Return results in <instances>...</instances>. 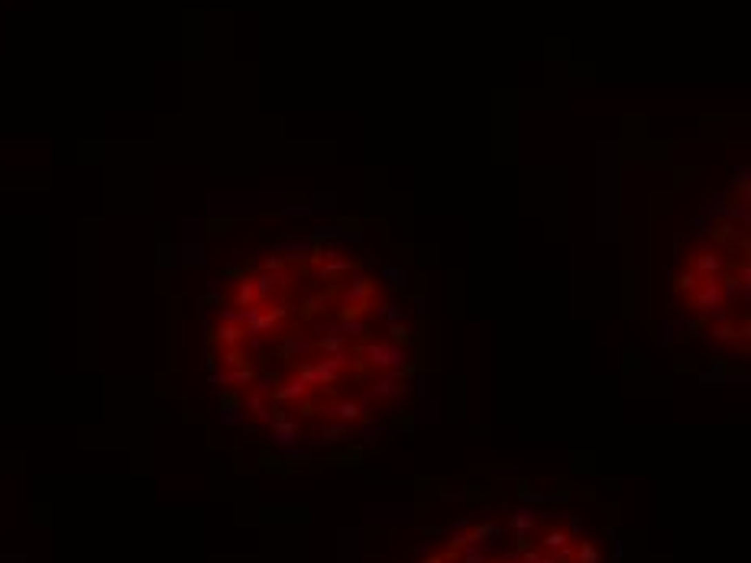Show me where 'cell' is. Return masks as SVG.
<instances>
[{
	"label": "cell",
	"mask_w": 751,
	"mask_h": 563,
	"mask_svg": "<svg viewBox=\"0 0 751 563\" xmlns=\"http://www.w3.org/2000/svg\"><path fill=\"white\" fill-rule=\"evenodd\" d=\"M541 547L548 553H561V551H570L573 547V538L563 528H548V531L541 534Z\"/></svg>",
	"instance_id": "15"
},
{
	"label": "cell",
	"mask_w": 751,
	"mask_h": 563,
	"mask_svg": "<svg viewBox=\"0 0 751 563\" xmlns=\"http://www.w3.org/2000/svg\"><path fill=\"white\" fill-rule=\"evenodd\" d=\"M534 515H531L528 509H521V511H515L512 518H508V528L515 531V538H519V547H528V538H531V531H534Z\"/></svg>",
	"instance_id": "12"
},
{
	"label": "cell",
	"mask_w": 751,
	"mask_h": 563,
	"mask_svg": "<svg viewBox=\"0 0 751 563\" xmlns=\"http://www.w3.org/2000/svg\"><path fill=\"white\" fill-rule=\"evenodd\" d=\"M360 353L366 356V360L372 362V366H379V369H402L405 362V347H399V343H392V340H366V343H360Z\"/></svg>",
	"instance_id": "2"
},
{
	"label": "cell",
	"mask_w": 751,
	"mask_h": 563,
	"mask_svg": "<svg viewBox=\"0 0 751 563\" xmlns=\"http://www.w3.org/2000/svg\"><path fill=\"white\" fill-rule=\"evenodd\" d=\"M372 298H376V282L370 276H353L343 285V301H347V308H357V311H366L372 308Z\"/></svg>",
	"instance_id": "5"
},
{
	"label": "cell",
	"mask_w": 751,
	"mask_h": 563,
	"mask_svg": "<svg viewBox=\"0 0 751 563\" xmlns=\"http://www.w3.org/2000/svg\"><path fill=\"white\" fill-rule=\"evenodd\" d=\"M223 362L237 369V366H246V362H250V356L243 353V347H230V350L223 353Z\"/></svg>",
	"instance_id": "22"
},
{
	"label": "cell",
	"mask_w": 751,
	"mask_h": 563,
	"mask_svg": "<svg viewBox=\"0 0 751 563\" xmlns=\"http://www.w3.org/2000/svg\"><path fill=\"white\" fill-rule=\"evenodd\" d=\"M709 334H712V340H719V343H739L748 337V327L739 330L735 320H725V324H709Z\"/></svg>",
	"instance_id": "14"
},
{
	"label": "cell",
	"mask_w": 751,
	"mask_h": 563,
	"mask_svg": "<svg viewBox=\"0 0 751 563\" xmlns=\"http://www.w3.org/2000/svg\"><path fill=\"white\" fill-rule=\"evenodd\" d=\"M272 437H275V440H282V444H288V440H298V437H301V431H298L295 421L279 418V421H272Z\"/></svg>",
	"instance_id": "18"
},
{
	"label": "cell",
	"mask_w": 751,
	"mask_h": 563,
	"mask_svg": "<svg viewBox=\"0 0 751 563\" xmlns=\"http://www.w3.org/2000/svg\"><path fill=\"white\" fill-rule=\"evenodd\" d=\"M214 343L223 347V350H230V347H243L246 343V327L243 324H217V330H214Z\"/></svg>",
	"instance_id": "10"
},
{
	"label": "cell",
	"mask_w": 751,
	"mask_h": 563,
	"mask_svg": "<svg viewBox=\"0 0 751 563\" xmlns=\"http://www.w3.org/2000/svg\"><path fill=\"white\" fill-rule=\"evenodd\" d=\"M330 308H334V295L314 291V295H305V301H301V318H324Z\"/></svg>",
	"instance_id": "13"
},
{
	"label": "cell",
	"mask_w": 751,
	"mask_h": 563,
	"mask_svg": "<svg viewBox=\"0 0 751 563\" xmlns=\"http://www.w3.org/2000/svg\"><path fill=\"white\" fill-rule=\"evenodd\" d=\"M583 531H586V524H583V518H577V515H573V518H570V531H567V534H570V538H580Z\"/></svg>",
	"instance_id": "26"
},
{
	"label": "cell",
	"mask_w": 751,
	"mask_h": 563,
	"mask_svg": "<svg viewBox=\"0 0 751 563\" xmlns=\"http://www.w3.org/2000/svg\"><path fill=\"white\" fill-rule=\"evenodd\" d=\"M460 563H466V560H460Z\"/></svg>",
	"instance_id": "28"
},
{
	"label": "cell",
	"mask_w": 751,
	"mask_h": 563,
	"mask_svg": "<svg viewBox=\"0 0 751 563\" xmlns=\"http://www.w3.org/2000/svg\"><path fill=\"white\" fill-rule=\"evenodd\" d=\"M347 337L337 330V324H324L321 327V337H314V350H321L324 356H343L347 353Z\"/></svg>",
	"instance_id": "7"
},
{
	"label": "cell",
	"mask_w": 751,
	"mask_h": 563,
	"mask_svg": "<svg viewBox=\"0 0 751 563\" xmlns=\"http://www.w3.org/2000/svg\"><path fill=\"white\" fill-rule=\"evenodd\" d=\"M697 285H699V278L693 276V272H680V276H677V291H687V295H690Z\"/></svg>",
	"instance_id": "23"
},
{
	"label": "cell",
	"mask_w": 751,
	"mask_h": 563,
	"mask_svg": "<svg viewBox=\"0 0 751 563\" xmlns=\"http://www.w3.org/2000/svg\"><path fill=\"white\" fill-rule=\"evenodd\" d=\"M347 362H350L347 353L343 356H324V360H314V362H298L295 376L308 385H337L343 369H347Z\"/></svg>",
	"instance_id": "1"
},
{
	"label": "cell",
	"mask_w": 751,
	"mask_h": 563,
	"mask_svg": "<svg viewBox=\"0 0 751 563\" xmlns=\"http://www.w3.org/2000/svg\"><path fill=\"white\" fill-rule=\"evenodd\" d=\"M282 282L286 278H279V276H272V272H259V276L253 278V291H256V305H269L275 298V291L282 288Z\"/></svg>",
	"instance_id": "9"
},
{
	"label": "cell",
	"mask_w": 751,
	"mask_h": 563,
	"mask_svg": "<svg viewBox=\"0 0 751 563\" xmlns=\"http://www.w3.org/2000/svg\"><path fill=\"white\" fill-rule=\"evenodd\" d=\"M353 434V424H343V421H337V424H324L318 431V440L321 444H340L343 437H350Z\"/></svg>",
	"instance_id": "16"
},
{
	"label": "cell",
	"mask_w": 751,
	"mask_h": 563,
	"mask_svg": "<svg viewBox=\"0 0 751 563\" xmlns=\"http://www.w3.org/2000/svg\"><path fill=\"white\" fill-rule=\"evenodd\" d=\"M573 557H577V563H603V551H599L592 541H580V544H577Z\"/></svg>",
	"instance_id": "19"
},
{
	"label": "cell",
	"mask_w": 751,
	"mask_h": 563,
	"mask_svg": "<svg viewBox=\"0 0 751 563\" xmlns=\"http://www.w3.org/2000/svg\"><path fill=\"white\" fill-rule=\"evenodd\" d=\"M376 314H379V318H385L389 324H399V320H402V311L395 308V305H379V308H376Z\"/></svg>",
	"instance_id": "24"
},
{
	"label": "cell",
	"mask_w": 751,
	"mask_h": 563,
	"mask_svg": "<svg viewBox=\"0 0 751 563\" xmlns=\"http://www.w3.org/2000/svg\"><path fill=\"white\" fill-rule=\"evenodd\" d=\"M729 269V259L722 249L709 246V249H697L690 256V272L697 278H722V272Z\"/></svg>",
	"instance_id": "3"
},
{
	"label": "cell",
	"mask_w": 751,
	"mask_h": 563,
	"mask_svg": "<svg viewBox=\"0 0 751 563\" xmlns=\"http://www.w3.org/2000/svg\"><path fill=\"white\" fill-rule=\"evenodd\" d=\"M233 305H237V308H253L256 305L253 278H240V282H237V288H233Z\"/></svg>",
	"instance_id": "17"
},
{
	"label": "cell",
	"mask_w": 751,
	"mask_h": 563,
	"mask_svg": "<svg viewBox=\"0 0 751 563\" xmlns=\"http://www.w3.org/2000/svg\"><path fill=\"white\" fill-rule=\"evenodd\" d=\"M719 305H725V301H722L719 278H699V285L690 291L687 311H690V314H703V318H706L709 311L719 308Z\"/></svg>",
	"instance_id": "4"
},
{
	"label": "cell",
	"mask_w": 751,
	"mask_h": 563,
	"mask_svg": "<svg viewBox=\"0 0 751 563\" xmlns=\"http://www.w3.org/2000/svg\"><path fill=\"white\" fill-rule=\"evenodd\" d=\"M424 563H444V560H441V557H431V560H424Z\"/></svg>",
	"instance_id": "27"
},
{
	"label": "cell",
	"mask_w": 751,
	"mask_h": 563,
	"mask_svg": "<svg viewBox=\"0 0 751 563\" xmlns=\"http://www.w3.org/2000/svg\"><path fill=\"white\" fill-rule=\"evenodd\" d=\"M408 392V385H405L402 372H395V376H385L379 382L372 385V398H402Z\"/></svg>",
	"instance_id": "11"
},
{
	"label": "cell",
	"mask_w": 751,
	"mask_h": 563,
	"mask_svg": "<svg viewBox=\"0 0 751 563\" xmlns=\"http://www.w3.org/2000/svg\"><path fill=\"white\" fill-rule=\"evenodd\" d=\"M460 560H466V563H486V547L483 544H466V547H460Z\"/></svg>",
	"instance_id": "21"
},
{
	"label": "cell",
	"mask_w": 751,
	"mask_h": 563,
	"mask_svg": "<svg viewBox=\"0 0 751 563\" xmlns=\"http://www.w3.org/2000/svg\"><path fill=\"white\" fill-rule=\"evenodd\" d=\"M385 334H389L385 340L399 343V347H408V343L414 340V337H412V327H405L402 320H399V324H389V327H385Z\"/></svg>",
	"instance_id": "20"
},
{
	"label": "cell",
	"mask_w": 751,
	"mask_h": 563,
	"mask_svg": "<svg viewBox=\"0 0 751 563\" xmlns=\"http://www.w3.org/2000/svg\"><path fill=\"white\" fill-rule=\"evenodd\" d=\"M314 350V337L305 334V330H288V334H279V356L286 362L305 360L308 353Z\"/></svg>",
	"instance_id": "6"
},
{
	"label": "cell",
	"mask_w": 751,
	"mask_h": 563,
	"mask_svg": "<svg viewBox=\"0 0 751 563\" xmlns=\"http://www.w3.org/2000/svg\"><path fill=\"white\" fill-rule=\"evenodd\" d=\"M308 392H311V385L301 382L298 376H292L288 382H279V385H275V389H272L269 395H272V402H275V405H288V402H305Z\"/></svg>",
	"instance_id": "8"
},
{
	"label": "cell",
	"mask_w": 751,
	"mask_h": 563,
	"mask_svg": "<svg viewBox=\"0 0 751 563\" xmlns=\"http://www.w3.org/2000/svg\"><path fill=\"white\" fill-rule=\"evenodd\" d=\"M282 269H286V259H279V256H272V259L263 263V272H272V276H279Z\"/></svg>",
	"instance_id": "25"
}]
</instances>
